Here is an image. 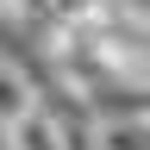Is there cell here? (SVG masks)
Instances as JSON below:
<instances>
[{
    "label": "cell",
    "instance_id": "obj_1",
    "mask_svg": "<svg viewBox=\"0 0 150 150\" xmlns=\"http://www.w3.org/2000/svg\"><path fill=\"white\" fill-rule=\"evenodd\" d=\"M0 131H6V150H69V144H63V119H56L44 100L25 106L13 125H0Z\"/></svg>",
    "mask_w": 150,
    "mask_h": 150
},
{
    "label": "cell",
    "instance_id": "obj_2",
    "mask_svg": "<svg viewBox=\"0 0 150 150\" xmlns=\"http://www.w3.org/2000/svg\"><path fill=\"white\" fill-rule=\"evenodd\" d=\"M94 150H150V112L94 119Z\"/></svg>",
    "mask_w": 150,
    "mask_h": 150
},
{
    "label": "cell",
    "instance_id": "obj_3",
    "mask_svg": "<svg viewBox=\"0 0 150 150\" xmlns=\"http://www.w3.org/2000/svg\"><path fill=\"white\" fill-rule=\"evenodd\" d=\"M25 106H38V81H31V69H19L13 56H0V125H13Z\"/></svg>",
    "mask_w": 150,
    "mask_h": 150
},
{
    "label": "cell",
    "instance_id": "obj_4",
    "mask_svg": "<svg viewBox=\"0 0 150 150\" xmlns=\"http://www.w3.org/2000/svg\"><path fill=\"white\" fill-rule=\"evenodd\" d=\"M44 6H50V0H13L6 13H25V19H44Z\"/></svg>",
    "mask_w": 150,
    "mask_h": 150
},
{
    "label": "cell",
    "instance_id": "obj_5",
    "mask_svg": "<svg viewBox=\"0 0 150 150\" xmlns=\"http://www.w3.org/2000/svg\"><path fill=\"white\" fill-rule=\"evenodd\" d=\"M6 6H13V0H0V13H6Z\"/></svg>",
    "mask_w": 150,
    "mask_h": 150
}]
</instances>
